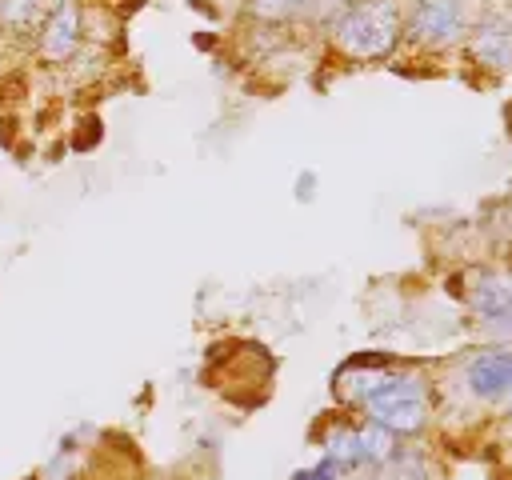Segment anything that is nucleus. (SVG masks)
Returning a JSON list of instances; mask_svg holds the SVG:
<instances>
[{"label":"nucleus","instance_id":"9b49d317","mask_svg":"<svg viewBox=\"0 0 512 480\" xmlns=\"http://www.w3.org/2000/svg\"><path fill=\"white\" fill-rule=\"evenodd\" d=\"M288 480H344V472L328 460V456H320L316 464H308V468H296Z\"/></svg>","mask_w":512,"mask_h":480},{"label":"nucleus","instance_id":"7ed1b4c3","mask_svg":"<svg viewBox=\"0 0 512 480\" xmlns=\"http://www.w3.org/2000/svg\"><path fill=\"white\" fill-rule=\"evenodd\" d=\"M28 40H32V56L44 68L72 64L80 56L84 40H88V8H84V0H52L48 12L28 32Z\"/></svg>","mask_w":512,"mask_h":480},{"label":"nucleus","instance_id":"1a4fd4ad","mask_svg":"<svg viewBox=\"0 0 512 480\" xmlns=\"http://www.w3.org/2000/svg\"><path fill=\"white\" fill-rule=\"evenodd\" d=\"M52 0H0V32L4 36H28L36 20L48 12Z\"/></svg>","mask_w":512,"mask_h":480},{"label":"nucleus","instance_id":"0eeeda50","mask_svg":"<svg viewBox=\"0 0 512 480\" xmlns=\"http://www.w3.org/2000/svg\"><path fill=\"white\" fill-rule=\"evenodd\" d=\"M464 388L472 400L480 404H496V400H508L512 392V344H496V348H476L464 368Z\"/></svg>","mask_w":512,"mask_h":480},{"label":"nucleus","instance_id":"39448f33","mask_svg":"<svg viewBox=\"0 0 512 480\" xmlns=\"http://www.w3.org/2000/svg\"><path fill=\"white\" fill-rule=\"evenodd\" d=\"M396 452H400L396 436L384 432V428H376V424H368V420H360V424H336L324 436V456L344 476L348 472H360V468H384V464L396 460Z\"/></svg>","mask_w":512,"mask_h":480},{"label":"nucleus","instance_id":"f257e3e1","mask_svg":"<svg viewBox=\"0 0 512 480\" xmlns=\"http://www.w3.org/2000/svg\"><path fill=\"white\" fill-rule=\"evenodd\" d=\"M408 0H348L328 24V44L352 64H380L404 44Z\"/></svg>","mask_w":512,"mask_h":480},{"label":"nucleus","instance_id":"f8f14e48","mask_svg":"<svg viewBox=\"0 0 512 480\" xmlns=\"http://www.w3.org/2000/svg\"><path fill=\"white\" fill-rule=\"evenodd\" d=\"M312 196H316V172H300V176H296V200L308 204Z\"/></svg>","mask_w":512,"mask_h":480},{"label":"nucleus","instance_id":"6e6552de","mask_svg":"<svg viewBox=\"0 0 512 480\" xmlns=\"http://www.w3.org/2000/svg\"><path fill=\"white\" fill-rule=\"evenodd\" d=\"M464 44L476 64L492 72H508L512 68V12H484L480 20H472Z\"/></svg>","mask_w":512,"mask_h":480},{"label":"nucleus","instance_id":"ddd939ff","mask_svg":"<svg viewBox=\"0 0 512 480\" xmlns=\"http://www.w3.org/2000/svg\"><path fill=\"white\" fill-rule=\"evenodd\" d=\"M0 64H4V32H0Z\"/></svg>","mask_w":512,"mask_h":480},{"label":"nucleus","instance_id":"423d86ee","mask_svg":"<svg viewBox=\"0 0 512 480\" xmlns=\"http://www.w3.org/2000/svg\"><path fill=\"white\" fill-rule=\"evenodd\" d=\"M464 304L484 328L512 336V276L508 272H492V268L472 272L464 288Z\"/></svg>","mask_w":512,"mask_h":480},{"label":"nucleus","instance_id":"4468645a","mask_svg":"<svg viewBox=\"0 0 512 480\" xmlns=\"http://www.w3.org/2000/svg\"><path fill=\"white\" fill-rule=\"evenodd\" d=\"M508 416H512V392H508Z\"/></svg>","mask_w":512,"mask_h":480},{"label":"nucleus","instance_id":"f03ea898","mask_svg":"<svg viewBox=\"0 0 512 480\" xmlns=\"http://www.w3.org/2000/svg\"><path fill=\"white\" fill-rule=\"evenodd\" d=\"M360 408H364L368 424L392 432L396 440L420 436L432 424V384H428V376H420L412 368L388 364L376 376V384H372V392L364 396Z\"/></svg>","mask_w":512,"mask_h":480},{"label":"nucleus","instance_id":"9d476101","mask_svg":"<svg viewBox=\"0 0 512 480\" xmlns=\"http://www.w3.org/2000/svg\"><path fill=\"white\" fill-rule=\"evenodd\" d=\"M312 0H244V16L256 24H288V20H304Z\"/></svg>","mask_w":512,"mask_h":480},{"label":"nucleus","instance_id":"20e7f679","mask_svg":"<svg viewBox=\"0 0 512 480\" xmlns=\"http://www.w3.org/2000/svg\"><path fill=\"white\" fill-rule=\"evenodd\" d=\"M472 28L464 0H408L404 4V44L420 52H444L464 44Z\"/></svg>","mask_w":512,"mask_h":480}]
</instances>
